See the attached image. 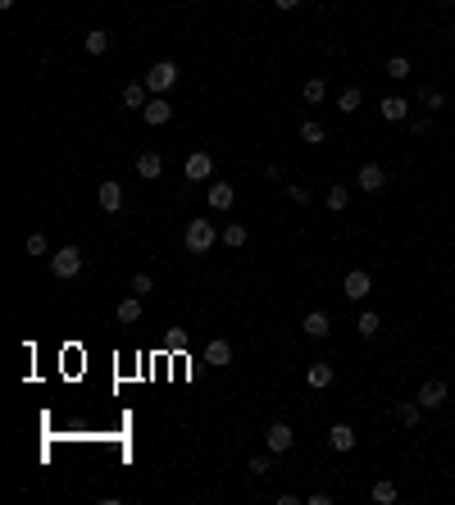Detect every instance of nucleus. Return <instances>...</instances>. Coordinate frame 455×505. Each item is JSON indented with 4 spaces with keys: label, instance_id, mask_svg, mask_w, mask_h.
<instances>
[{
    "label": "nucleus",
    "instance_id": "f257e3e1",
    "mask_svg": "<svg viewBox=\"0 0 455 505\" xmlns=\"http://www.w3.org/2000/svg\"><path fill=\"white\" fill-rule=\"evenodd\" d=\"M214 241H219V232H214V223H210V219H191L187 232H182L187 255H210V246H214Z\"/></svg>",
    "mask_w": 455,
    "mask_h": 505
},
{
    "label": "nucleus",
    "instance_id": "f03ea898",
    "mask_svg": "<svg viewBox=\"0 0 455 505\" xmlns=\"http://www.w3.org/2000/svg\"><path fill=\"white\" fill-rule=\"evenodd\" d=\"M141 82L150 87V96H169V91H173V82H178V64H173V60H160V64H150Z\"/></svg>",
    "mask_w": 455,
    "mask_h": 505
},
{
    "label": "nucleus",
    "instance_id": "7ed1b4c3",
    "mask_svg": "<svg viewBox=\"0 0 455 505\" xmlns=\"http://www.w3.org/2000/svg\"><path fill=\"white\" fill-rule=\"evenodd\" d=\"M51 274L60 278V283H69V278L82 274V250L77 246H64V250H55L51 255Z\"/></svg>",
    "mask_w": 455,
    "mask_h": 505
},
{
    "label": "nucleus",
    "instance_id": "20e7f679",
    "mask_svg": "<svg viewBox=\"0 0 455 505\" xmlns=\"http://www.w3.org/2000/svg\"><path fill=\"white\" fill-rule=\"evenodd\" d=\"M182 173H187V182H205L210 173H214V155L210 151H191L187 164H182Z\"/></svg>",
    "mask_w": 455,
    "mask_h": 505
},
{
    "label": "nucleus",
    "instance_id": "39448f33",
    "mask_svg": "<svg viewBox=\"0 0 455 505\" xmlns=\"http://www.w3.org/2000/svg\"><path fill=\"white\" fill-rule=\"evenodd\" d=\"M264 446H269V455H287L296 446V433L287 428V423H269V433H264Z\"/></svg>",
    "mask_w": 455,
    "mask_h": 505
},
{
    "label": "nucleus",
    "instance_id": "423d86ee",
    "mask_svg": "<svg viewBox=\"0 0 455 505\" xmlns=\"http://www.w3.org/2000/svg\"><path fill=\"white\" fill-rule=\"evenodd\" d=\"M369 291H373V278L364 274V269H351V274L342 278V296H346V300H364Z\"/></svg>",
    "mask_w": 455,
    "mask_h": 505
},
{
    "label": "nucleus",
    "instance_id": "0eeeda50",
    "mask_svg": "<svg viewBox=\"0 0 455 505\" xmlns=\"http://www.w3.org/2000/svg\"><path fill=\"white\" fill-rule=\"evenodd\" d=\"M414 401H419L423 410H442V405H447V383H442V378H428V383L419 387V396H414Z\"/></svg>",
    "mask_w": 455,
    "mask_h": 505
},
{
    "label": "nucleus",
    "instance_id": "6e6552de",
    "mask_svg": "<svg viewBox=\"0 0 455 505\" xmlns=\"http://www.w3.org/2000/svg\"><path fill=\"white\" fill-rule=\"evenodd\" d=\"M355 187L360 191H383L387 187V169L383 164H364V169L355 173Z\"/></svg>",
    "mask_w": 455,
    "mask_h": 505
},
{
    "label": "nucleus",
    "instance_id": "1a4fd4ad",
    "mask_svg": "<svg viewBox=\"0 0 455 505\" xmlns=\"http://www.w3.org/2000/svg\"><path fill=\"white\" fill-rule=\"evenodd\" d=\"M301 333H305V337H319V342H323V337L333 333V324H328V314H323V309H309V314L301 319Z\"/></svg>",
    "mask_w": 455,
    "mask_h": 505
},
{
    "label": "nucleus",
    "instance_id": "9d476101",
    "mask_svg": "<svg viewBox=\"0 0 455 505\" xmlns=\"http://www.w3.org/2000/svg\"><path fill=\"white\" fill-rule=\"evenodd\" d=\"M141 119H146L150 128H160V123H169V119H173V105L164 101V96H150V105L141 110Z\"/></svg>",
    "mask_w": 455,
    "mask_h": 505
},
{
    "label": "nucleus",
    "instance_id": "9b49d317",
    "mask_svg": "<svg viewBox=\"0 0 455 505\" xmlns=\"http://www.w3.org/2000/svg\"><path fill=\"white\" fill-rule=\"evenodd\" d=\"M328 446H333V451H355V428L351 423H333V428H328Z\"/></svg>",
    "mask_w": 455,
    "mask_h": 505
},
{
    "label": "nucleus",
    "instance_id": "f8f14e48",
    "mask_svg": "<svg viewBox=\"0 0 455 505\" xmlns=\"http://www.w3.org/2000/svg\"><path fill=\"white\" fill-rule=\"evenodd\" d=\"M101 210H105V215H119V210H123V187H119V182H110V178L101 182Z\"/></svg>",
    "mask_w": 455,
    "mask_h": 505
},
{
    "label": "nucleus",
    "instance_id": "ddd939ff",
    "mask_svg": "<svg viewBox=\"0 0 455 505\" xmlns=\"http://www.w3.org/2000/svg\"><path fill=\"white\" fill-rule=\"evenodd\" d=\"M232 200H237V191H232V182H210V210H232Z\"/></svg>",
    "mask_w": 455,
    "mask_h": 505
},
{
    "label": "nucleus",
    "instance_id": "4468645a",
    "mask_svg": "<svg viewBox=\"0 0 455 505\" xmlns=\"http://www.w3.org/2000/svg\"><path fill=\"white\" fill-rule=\"evenodd\" d=\"M123 105H128V110H146L150 105V87L146 82H128L123 87Z\"/></svg>",
    "mask_w": 455,
    "mask_h": 505
},
{
    "label": "nucleus",
    "instance_id": "2eb2a0df",
    "mask_svg": "<svg viewBox=\"0 0 455 505\" xmlns=\"http://www.w3.org/2000/svg\"><path fill=\"white\" fill-rule=\"evenodd\" d=\"M378 114H383L387 123H401L405 114H410V101H405V96H387V101L378 105Z\"/></svg>",
    "mask_w": 455,
    "mask_h": 505
},
{
    "label": "nucleus",
    "instance_id": "dca6fc26",
    "mask_svg": "<svg viewBox=\"0 0 455 505\" xmlns=\"http://www.w3.org/2000/svg\"><path fill=\"white\" fill-rule=\"evenodd\" d=\"M205 364H214V369H224V364H232V346L224 342V337H214V342L205 346Z\"/></svg>",
    "mask_w": 455,
    "mask_h": 505
},
{
    "label": "nucleus",
    "instance_id": "f3484780",
    "mask_svg": "<svg viewBox=\"0 0 455 505\" xmlns=\"http://www.w3.org/2000/svg\"><path fill=\"white\" fill-rule=\"evenodd\" d=\"M305 383L314 387V392H323V387H333V364H309V369H305Z\"/></svg>",
    "mask_w": 455,
    "mask_h": 505
},
{
    "label": "nucleus",
    "instance_id": "a211bd4d",
    "mask_svg": "<svg viewBox=\"0 0 455 505\" xmlns=\"http://www.w3.org/2000/svg\"><path fill=\"white\" fill-rule=\"evenodd\" d=\"M137 173H141V178H160V173H164V160H160L155 151H141V155H137Z\"/></svg>",
    "mask_w": 455,
    "mask_h": 505
},
{
    "label": "nucleus",
    "instance_id": "6ab92c4d",
    "mask_svg": "<svg viewBox=\"0 0 455 505\" xmlns=\"http://www.w3.org/2000/svg\"><path fill=\"white\" fill-rule=\"evenodd\" d=\"M82 46H86V55H105V51H110V32H105V27H96V32L82 37Z\"/></svg>",
    "mask_w": 455,
    "mask_h": 505
},
{
    "label": "nucleus",
    "instance_id": "aec40b11",
    "mask_svg": "<svg viewBox=\"0 0 455 505\" xmlns=\"http://www.w3.org/2000/svg\"><path fill=\"white\" fill-rule=\"evenodd\" d=\"M114 314H119V324H137V319H141V296L119 300V309H114Z\"/></svg>",
    "mask_w": 455,
    "mask_h": 505
},
{
    "label": "nucleus",
    "instance_id": "412c9836",
    "mask_svg": "<svg viewBox=\"0 0 455 505\" xmlns=\"http://www.w3.org/2000/svg\"><path fill=\"white\" fill-rule=\"evenodd\" d=\"M346 205H351V191H346L342 182H333V187H328V210H333V215H342Z\"/></svg>",
    "mask_w": 455,
    "mask_h": 505
},
{
    "label": "nucleus",
    "instance_id": "4be33fe9",
    "mask_svg": "<svg viewBox=\"0 0 455 505\" xmlns=\"http://www.w3.org/2000/svg\"><path fill=\"white\" fill-rule=\"evenodd\" d=\"M419 414H423L419 401H401V405H396V419H401L405 428H414V423H419Z\"/></svg>",
    "mask_w": 455,
    "mask_h": 505
},
{
    "label": "nucleus",
    "instance_id": "5701e85b",
    "mask_svg": "<svg viewBox=\"0 0 455 505\" xmlns=\"http://www.w3.org/2000/svg\"><path fill=\"white\" fill-rule=\"evenodd\" d=\"M378 328H383V319L373 314V309H364V314L355 319V333H360V337H373V333H378Z\"/></svg>",
    "mask_w": 455,
    "mask_h": 505
},
{
    "label": "nucleus",
    "instance_id": "b1692460",
    "mask_svg": "<svg viewBox=\"0 0 455 505\" xmlns=\"http://www.w3.org/2000/svg\"><path fill=\"white\" fill-rule=\"evenodd\" d=\"M301 141H309V146H323V141H328L323 123H314V119H309V123H301Z\"/></svg>",
    "mask_w": 455,
    "mask_h": 505
},
{
    "label": "nucleus",
    "instance_id": "393cba45",
    "mask_svg": "<svg viewBox=\"0 0 455 505\" xmlns=\"http://www.w3.org/2000/svg\"><path fill=\"white\" fill-rule=\"evenodd\" d=\"M323 91H328V87H323V77H309V82L301 87V96H305V105H319V101H323Z\"/></svg>",
    "mask_w": 455,
    "mask_h": 505
},
{
    "label": "nucleus",
    "instance_id": "a878e982",
    "mask_svg": "<svg viewBox=\"0 0 455 505\" xmlns=\"http://www.w3.org/2000/svg\"><path fill=\"white\" fill-rule=\"evenodd\" d=\"M337 105H342L346 114H355V110H360V87H346V91L337 96Z\"/></svg>",
    "mask_w": 455,
    "mask_h": 505
},
{
    "label": "nucleus",
    "instance_id": "bb28decb",
    "mask_svg": "<svg viewBox=\"0 0 455 505\" xmlns=\"http://www.w3.org/2000/svg\"><path fill=\"white\" fill-rule=\"evenodd\" d=\"M373 501H378V505H392V501H396V482H387V478L373 482Z\"/></svg>",
    "mask_w": 455,
    "mask_h": 505
},
{
    "label": "nucleus",
    "instance_id": "cd10ccee",
    "mask_svg": "<svg viewBox=\"0 0 455 505\" xmlns=\"http://www.w3.org/2000/svg\"><path fill=\"white\" fill-rule=\"evenodd\" d=\"M387 73H392L396 82H401V77H410V60H405V55H392V60H387Z\"/></svg>",
    "mask_w": 455,
    "mask_h": 505
},
{
    "label": "nucleus",
    "instance_id": "c85d7f7f",
    "mask_svg": "<svg viewBox=\"0 0 455 505\" xmlns=\"http://www.w3.org/2000/svg\"><path fill=\"white\" fill-rule=\"evenodd\" d=\"M224 241H228V246H246V228H241V223H228V228H224Z\"/></svg>",
    "mask_w": 455,
    "mask_h": 505
},
{
    "label": "nucleus",
    "instance_id": "c756f323",
    "mask_svg": "<svg viewBox=\"0 0 455 505\" xmlns=\"http://www.w3.org/2000/svg\"><path fill=\"white\" fill-rule=\"evenodd\" d=\"M246 473L264 478V473H269V455H250V460H246Z\"/></svg>",
    "mask_w": 455,
    "mask_h": 505
},
{
    "label": "nucleus",
    "instance_id": "7c9ffc66",
    "mask_svg": "<svg viewBox=\"0 0 455 505\" xmlns=\"http://www.w3.org/2000/svg\"><path fill=\"white\" fill-rule=\"evenodd\" d=\"M46 250H51V241H46L41 232H32V237H27V255H46Z\"/></svg>",
    "mask_w": 455,
    "mask_h": 505
},
{
    "label": "nucleus",
    "instance_id": "2f4dec72",
    "mask_svg": "<svg viewBox=\"0 0 455 505\" xmlns=\"http://www.w3.org/2000/svg\"><path fill=\"white\" fill-rule=\"evenodd\" d=\"M132 291H137V296H146V291H155V278H150V274H137V278H132Z\"/></svg>",
    "mask_w": 455,
    "mask_h": 505
},
{
    "label": "nucleus",
    "instance_id": "473e14b6",
    "mask_svg": "<svg viewBox=\"0 0 455 505\" xmlns=\"http://www.w3.org/2000/svg\"><path fill=\"white\" fill-rule=\"evenodd\" d=\"M287 196H292L296 205H309V200H314V196H309V187H296V182H292V187H287Z\"/></svg>",
    "mask_w": 455,
    "mask_h": 505
},
{
    "label": "nucleus",
    "instance_id": "72a5a7b5",
    "mask_svg": "<svg viewBox=\"0 0 455 505\" xmlns=\"http://www.w3.org/2000/svg\"><path fill=\"white\" fill-rule=\"evenodd\" d=\"M423 105H428V110H442V105H447V96H442V91H428V87H423Z\"/></svg>",
    "mask_w": 455,
    "mask_h": 505
},
{
    "label": "nucleus",
    "instance_id": "f704fd0d",
    "mask_svg": "<svg viewBox=\"0 0 455 505\" xmlns=\"http://www.w3.org/2000/svg\"><path fill=\"white\" fill-rule=\"evenodd\" d=\"M428 128H432L428 119H410V132H414V137H428Z\"/></svg>",
    "mask_w": 455,
    "mask_h": 505
},
{
    "label": "nucleus",
    "instance_id": "c9c22d12",
    "mask_svg": "<svg viewBox=\"0 0 455 505\" xmlns=\"http://www.w3.org/2000/svg\"><path fill=\"white\" fill-rule=\"evenodd\" d=\"M274 5H278V9H296V5H301V0H274Z\"/></svg>",
    "mask_w": 455,
    "mask_h": 505
},
{
    "label": "nucleus",
    "instance_id": "e433bc0d",
    "mask_svg": "<svg viewBox=\"0 0 455 505\" xmlns=\"http://www.w3.org/2000/svg\"><path fill=\"white\" fill-rule=\"evenodd\" d=\"M0 9H14V0H0Z\"/></svg>",
    "mask_w": 455,
    "mask_h": 505
}]
</instances>
